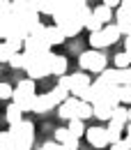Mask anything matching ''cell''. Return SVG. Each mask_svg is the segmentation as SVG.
Here are the masks:
<instances>
[{
    "instance_id": "b9f144b4",
    "label": "cell",
    "mask_w": 131,
    "mask_h": 150,
    "mask_svg": "<svg viewBox=\"0 0 131 150\" xmlns=\"http://www.w3.org/2000/svg\"><path fill=\"white\" fill-rule=\"evenodd\" d=\"M85 2H90V0H85Z\"/></svg>"
},
{
    "instance_id": "e575fe53",
    "label": "cell",
    "mask_w": 131,
    "mask_h": 150,
    "mask_svg": "<svg viewBox=\"0 0 131 150\" xmlns=\"http://www.w3.org/2000/svg\"><path fill=\"white\" fill-rule=\"evenodd\" d=\"M104 5H106V7H120V5H122V0H104Z\"/></svg>"
},
{
    "instance_id": "d4e9b609",
    "label": "cell",
    "mask_w": 131,
    "mask_h": 150,
    "mask_svg": "<svg viewBox=\"0 0 131 150\" xmlns=\"http://www.w3.org/2000/svg\"><path fill=\"white\" fill-rule=\"evenodd\" d=\"M106 129H108V143H117V141H122V129H124V127H120V125L111 122Z\"/></svg>"
},
{
    "instance_id": "83f0119b",
    "label": "cell",
    "mask_w": 131,
    "mask_h": 150,
    "mask_svg": "<svg viewBox=\"0 0 131 150\" xmlns=\"http://www.w3.org/2000/svg\"><path fill=\"white\" fill-rule=\"evenodd\" d=\"M14 56V51H12V46L7 44V42H0V62H9V58Z\"/></svg>"
},
{
    "instance_id": "30bf717a",
    "label": "cell",
    "mask_w": 131,
    "mask_h": 150,
    "mask_svg": "<svg viewBox=\"0 0 131 150\" xmlns=\"http://www.w3.org/2000/svg\"><path fill=\"white\" fill-rule=\"evenodd\" d=\"M53 106H55L53 97H51V93H46V95H37V97H35V109H32V111L35 113H48Z\"/></svg>"
},
{
    "instance_id": "d590c367",
    "label": "cell",
    "mask_w": 131,
    "mask_h": 150,
    "mask_svg": "<svg viewBox=\"0 0 131 150\" xmlns=\"http://www.w3.org/2000/svg\"><path fill=\"white\" fill-rule=\"evenodd\" d=\"M124 44H127V49H124V51H127V53H129V58H131V37L124 39Z\"/></svg>"
},
{
    "instance_id": "9c48e42d",
    "label": "cell",
    "mask_w": 131,
    "mask_h": 150,
    "mask_svg": "<svg viewBox=\"0 0 131 150\" xmlns=\"http://www.w3.org/2000/svg\"><path fill=\"white\" fill-rule=\"evenodd\" d=\"M9 7H12V16H14V19H23V16H28V14H37V12L32 9L30 0H12Z\"/></svg>"
},
{
    "instance_id": "f1b7e54d",
    "label": "cell",
    "mask_w": 131,
    "mask_h": 150,
    "mask_svg": "<svg viewBox=\"0 0 131 150\" xmlns=\"http://www.w3.org/2000/svg\"><path fill=\"white\" fill-rule=\"evenodd\" d=\"M69 136H71V132L67 129V127H57L55 129V143H64Z\"/></svg>"
},
{
    "instance_id": "cb8c5ba5",
    "label": "cell",
    "mask_w": 131,
    "mask_h": 150,
    "mask_svg": "<svg viewBox=\"0 0 131 150\" xmlns=\"http://www.w3.org/2000/svg\"><path fill=\"white\" fill-rule=\"evenodd\" d=\"M67 129L71 132V136H76V139H81L83 134H85V125H83V120H78V118H74V120H69V127Z\"/></svg>"
},
{
    "instance_id": "484cf974",
    "label": "cell",
    "mask_w": 131,
    "mask_h": 150,
    "mask_svg": "<svg viewBox=\"0 0 131 150\" xmlns=\"http://www.w3.org/2000/svg\"><path fill=\"white\" fill-rule=\"evenodd\" d=\"M94 111H92V104L90 102H81V106H78V120H88V118H92Z\"/></svg>"
},
{
    "instance_id": "8992f818",
    "label": "cell",
    "mask_w": 131,
    "mask_h": 150,
    "mask_svg": "<svg viewBox=\"0 0 131 150\" xmlns=\"http://www.w3.org/2000/svg\"><path fill=\"white\" fill-rule=\"evenodd\" d=\"M85 136H88V143L94 146V148H106V146H111V143H108V129H106V127H90V129L85 132Z\"/></svg>"
},
{
    "instance_id": "8fae6325",
    "label": "cell",
    "mask_w": 131,
    "mask_h": 150,
    "mask_svg": "<svg viewBox=\"0 0 131 150\" xmlns=\"http://www.w3.org/2000/svg\"><path fill=\"white\" fill-rule=\"evenodd\" d=\"M92 16L99 21L101 25H108V23H113V9L101 2V5H97V7L92 9Z\"/></svg>"
},
{
    "instance_id": "4316f807",
    "label": "cell",
    "mask_w": 131,
    "mask_h": 150,
    "mask_svg": "<svg viewBox=\"0 0 131 150\" xmlns=\"http://www.w3.org/2000/svg\"><path fill=\"white\" fill-rule=\"evenodd\" d=\"M120 104L122 106H131V86H120Z\"/></svg>"
},
{
    "instance_id": "ba28073f",
    "label": "cell",
    "mask_w": 131,
    "mask_h": 150,
    "mask_svg": "<svg viewBox=\"0 0 131 150\" xmlns=\"http://www.w3.org/2000/svg\"><path fill=\"white\" fill-rule=\"evenodd\" d=\"M115 25L120 28V33H122V35L131 37V12H129V9L117 7V12H115Z\"/></svg>"
},
{
    "instance_id": "e0dca14e",
    "label": "cell",
    "mask_w": 131,
    "mask_h": 150,
    "mask_svg": "<svg viewBox=\"0 0 131 150\" xmlns=\"http://www.w3.org/2000/svg\"><path fill=\"white\" fill-rule=\"evenodd\" d=\"M90 44H92L94 51H99V49H106L108 46V39L104 35V28L101 30H97V33H90Z\"/></svg>"
},
{
    "instance_id": "60d3db41",
    "label": "cell",
    "mask_w": 131,
    "mask_h": 150,
    "mask_svg": "<svg viewBox=\"0 0 131 150\" xmlns=\"http://www.w3.org/2000/svg\"><path fill=\"white\" fill-rule=\"evenodd\" d=\"M0 2H9V0H0Z\"/></svg>"
},
{
    "instance_id": "6da1fadb",
    "label": "cell",
    "mask_w": 131,
    "mask_h": 150,
    "mask_svg": "<svg viewBox=\"0 0 131 150\" xmlns=\"http://www.w3.org/2000/svg\"><path fill=\"white\" fill-rule=\"evenodd\" d=\"M9 134L19 150H32L35 143V125L30 120H21L16 125H9Z\"/></svg>"
},
{
    "instance_id": "4dcf8cb0",
    "label": "cell",
    "mask_w": 131,
    "mask_h": 150,
    "mask_svg": "<svg viewBox=\"0 0 131 150\" xmlns=\"http://www.w3.org/2000/svg\"><path fill=\"white\" fill-rule=\"evenodd\" d=\"M85 28H88L90 33H97V30H101L104 25H101V23H99V21H97V19H94V16H92V19H90V21H88V23H85Z\"/></svg>"
},
{
    "instance_id": "f35d334b",
    "label": "cell",
    "mask_w": 131,
    "mask_h": 150,
    "mask_svg": "<svg viewBox=\"0 0 131 150\" xmlns=\"http://www.w3.org/2000/svg\"><path fill=\"white\" fill-rule=\"evenodd\" d=\"M124 143H127V148L131 150V141H129V139H124Z\"/></svg>"
},
{
    "instance_id": "44dd1931",
    "label": "cell",
    "mask_w": 131,
    "mask_h": 150,
    "mask_svg": "<svg viewBox=\"0 0 131 150\" xmlns=\"http://www.w3.org/2000/svg\"><path fill=\"white\" fill-rule=\"evenodd\" d=\"M104 35L108 39V44H115L117 39L122 37V33H120V28L115 25V23H108V25H104Z\"/></svg>"
},
{
    "instance_id": "ab89813d",
    "label": "cell",
    "mask_w": 131,
    "mask_h": 150,
    "mask_svg": "<svg viewBox=\"0 0 131 150\" xmlns=\"http://www.w3.org/2000/svg\"><path fill=\"white\" fill-rule=\"evenodd\" d=\"M129 122H131V106H129Z\"/></svg>"
},
{
    "instance_id": "74e56055",
    "label": "cell",
    "mask_w": 131,
    "mask_h": 150,
    "mask_svg": "<svg viewBox=\"0 0 131 150\" xmlns=\"http://www.w3.org/2000/svg\"><path fill=\"white\" fill-rule=\"evenodd\" d=\"M127 139H129V141H131V122H129V125H127Z\"/></svg>"
},
{
    "instance_id": "3957f363",
    "label": "cell",
    "mask_w": 131,
    "mask_h": 150,
    "mask_svg": "<svg viewBox=\"0 0 131 150\" xmlns=\"http://www.w3.org/2000/svg\"><path fill=\"white\" fill-rule=\"evenodd\" d=\"M78 62H81V67L83 69H88V72H94V74H101L104 69H106V62H108V58L104 56L101 51H85V53H81L78 58Z\"/></svg>"
},
{
    "instance_id": "7402d4cb",
    "label": "cell",
    "mask_w": 131,
    "mask_h": 150,
    "mask_svg": "<svg viewBox=\"0 0 131 150\" xmlns=\"http://www.w3.org/2000/svg\"><path fill=\"white\" fill-rule=\"evenodd\" d=\"M117 76H120V69H104L101 74H99V81H104V83H108V86H117Z\"/></svg>"
},
{
    "instance_id": "8d00e7d4",
    "label": "cell",
    "mask_w": 131,
    "mask_h": 150,
    "mask_svg": "<svg viewBox=\"0 0 131 150\" xmlns=\"http://www.w3.org/2000/svg\"><path fill=\"white\" fill-rule=\"evenodd\" d=\"M120 7H124V9H129V12H131V0H122Z\"/></svg>"
},
{
    "instance_id": "9a60e30c",
    "label": "cell",
    "mask_w": 131,
    "mask_h": 150,
    "mask_svg": "<svg viewBox=\"0 0 131 150\" xmlns=\"http://www.w3.org/2000/svg\"><path fill=\"white\" fill-rule=\"evenodd\" d=\"M21 113H23V109H21L19 104H14V102H12V104L5 109V118H7V122H9V125H16V122L23 120V115H21Z\"/></svg>"
},
{
    "instance_id": "277c9868",
    "label": "cell",
    "mask_w": 131,
    "mask_h": 150,
    "mask_svg": "<svg viewBox=\"0 0 131 150\" xmlns=\"http://www.w3.org/2000/svg\"><path fill=\"white\" fill-rule=\"evenodd\" d=\"M35 81L32 79H23L19 86L14 88V97H12V102L14 104H23V102H28V99H32L35 97Z\"/></svg>"
},
{
    "instance_id": "2e32d148",
    "label": "cell",
    "mask_w": 131,
    "mask_h": 150,
    "mask_svg": "<svg viewBox=\"0 0 131 150\" xmlns=\"http://www.w3.org/2000/svg\"><path fill=\"white\" fill-rule=\"evenodd\" d=\"M92 111H94V115H97L99 120H111L113 118V109L108 106V104H104V102H94Z\"/></svg>"
},
{
    "instance_id": "ac0fdd59",
    "label": "cell",
    "mask_w": 131,
    "mask_h": 150,
    "mask_svg": "<svg viewBox=\"0 0 131 150\" xmlns=\"http://www.w3.org/2000/svg\"><path fill=\"white\" fill-rule=\"evenodd\" d=\"M14 25H16V19L9 14V16H5V19L0 21V37H2V42L12 35V30H14Z\"/></svg>"
},
{
    "instance_id": "7c38bea8",
    "label": "cell",
    "mask_w": 131,
    "mask_h": 150,
    "mask_svg": "<svg viewBox=\"0 0 131 150\" xmlns=\"http://www.w3.org/2000/svg\"><path fill=\"white\" fill-rule=\"evenodd\" d=\"M44 37H46V42H48L51 46H57V44H62V42L67 39V35H64L57 25H46V35H44Z\"/></svg>"
},
{
    "instance_id": "1f68e13d",
    "label": "cell",
    "mask_w": 131,
    "mask_h": 150,
    "mask_svg": "<svg viewBox=\"0 0 131 150\" xmlns=\"http://www.w3.org/2000/svg\"><path fill=\"white\" fill-rule=\"evenodd\" d=\"M62 146H64L67 150H78V139H76V136H69V139H67Z\"/></svg>"
},
{
    "instance_id": "d6986e66",
    "label": "cell",
    "mask_w": 131,
    "mask_h": 150,
    "mask_svg": "<svg viewBox=\"0 0 131 150\" xmlns=\"http://www.w3.org/2000/svg\"><path fill=\"white\" fill-rule=\"evenodd\" d=\"M9 67H14V69H25L28 67V56H25V51H21V53H14V56L9 58V62H7Z\"/></svg>"
},
{
    "instance_id": "5bb4252c",
    "label": "cell",
    "mask_w": 131,
    "mask_h": 150,
    "mask_svg": "<svg viewBox=\"0 0 131 150\" xmlns=\"http://www.w3.org/2000/svg\"><path fill=\"white\" fill-rule=\"evenodd\" d=\"M64 74H67V58L53 56V60H51V76H64Z\"/></svg>"
},
{
    "instance_id": "836d02e7",
    "label": "cell",
    "mask_w": 131,
    "mask_h": 150,
    "mask_svg": "<svg viewBox=\"0 0 131 150\" xmlns=\"http://www.w3.org/2000/svg\"><path fill=\"white\" fill-rule=\"evenodd\" d=\"M111 150H129V148H127V143H124V139H122V141H117V143H111Z\"/></svg>"
},
{
    "instance_id": "603a6c76",
    "label": "cell",
    "mask_w": 131,
    "mask_h": 150,
    "mask_svg": "<svg viewBox=\"0 0 131 150\" xmlns=\"http://www.w3.org/2000/svg\"><path fill=\"white\" fill-rule=\"evenodd\" d=\"M113 60H115V69H127V67H131V58L127 51H120V53H115L113 56Z\"/></svg>"
},
{
    "instance_id": "ffe728a7",
    "label": "cell",
    "mask_w": 131,
    "mask_h": 150,
    "mask_svg": "<svg viewBox=\"0 0 131 150\" xmlns=\"http://www.w3.org/2000/svg\"><path fill=\"white\" fill-rule=\"evenodd\" d=\"M69 90H64L62 86H55L53 90H51V97H53V102H55V106H60V104H64L67 99H69Z\"/></svg>"
},
{
    "instance_id": "d6a6232c",
    "label": "cell",
    "mask_w": 131,
    "mask_h": 150,
    "mask_svg": "<svg viewBox=\"0 0 131 150\" xmlns=\"http://www.w3.org/2000/svg\"><path fill=\"white\" fill-rule=\"evenodd\" d=\"M41 150H67L62 143H55V141H48V143H44L41 146Z\"/></svg>"
},
{
    "instance_id": "52a82bcc",
    "label": "cell",
    "mask_w": 131,
    "mask_h": 150,
    "mask_svg": "<svg viewBox=\"0 0 131 150\" xmlns=\"http://www.w3.org/2000/svg\"><path fill=\"white\" fill-rule=\"evenodd\" d=\"M78 106H81V99L78 97H69L64 104L57 106V115L64 118V120H74V118H78Z\"/></svg>"
},
{
    "instance_id": "4fadbf2b",
    "label": "cell",
    "mask_w": 131,
    "mask_h": 150,
    "mask_svg": "<svg viewBox=\"0 0 131 150\" xmlns=\"http://www.w3.org/2000/svg\"><path fill=\"white\" fill-rule=\"evenodd\" d=\"M111 122H115V125H120V127H127L129 125V109L127 106H117V109H113V118Z\"/></svg>"
},
{
    "instance_id": "f546056e",
    "label": "cell",
    "mask_w": 131,
    "mask_h": 150,
    "mask_svg": "<svg viewBox=\"0 0 131 150\" xmlns=\"http://www.w3.org/2000/svg\"><path fill=\"white\" fill-rule=\"evenodd\" d=\"M14 97V88L9 83H0V99H12Z\"/></svg>"
},
{
    "instance_id": "5b68a950",
    "label": "cell",
    "mask_w": 131,
    "mask_h": 150,
    "mask_svg": "<svg viewBox=\"0 0 131 150\" xmlns=\"http://www.w3.org/2000/svg\"><path fill=\"white\" fill-rule=\"evenodd\" d=\"M23 51L30 56H44V53H51V44L46 42V37H28Z\"/></svg>"
},
{
    "instance_id": "7a4b0ae2",
    "label": "cell",
    "mask_w": 131,
    "mask_h": 150,
    "mask_svg": "<svg viewBox=\"0 0 131 150\" xmlns=\"http://www.w3.org/2000/svg\"><path fill=\"white\" fill-rule=\"evenodd\" d=\"M57 86H62L64 90H69L71 95H78L83 88H90V86H92V81H90V76L85 74V72H76V74H64V76H60Z\"/></svg>"
}]
</instances>
